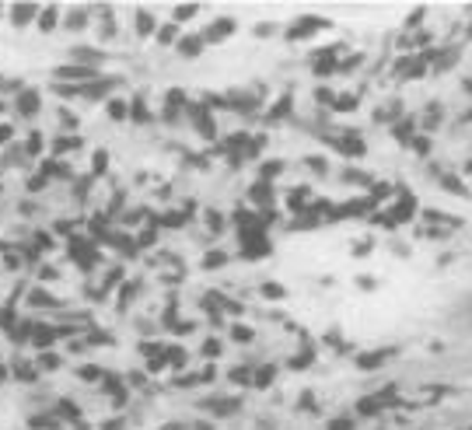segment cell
I'll list each match as a JSON object with an SVG mask.
<instances>
[{
	"instance_id": "5",
	"label": "cell",
	"mask_w": 472,
	"mask_h": 430,
	"mask_svg": "<svg viewBox=\"0 0 472 430\" xmlns=\"http://www.w3.org/2000/svg\"><path fill=\"white\" fill-rule=\"evenodd\" d=\"M7 137H11V126H0V144H4Z\"/></svg>"
},
{
	"instance_id": "2",
	"label": "cell",
	"mask_w": 472,
	"mask_h": 430,
	"mask_svg": "<svg viewBox=\"0 0 472 430\" xmlns=\"http://www.w3.org/2000/svg\"><path fill=\"white\" fill-rule=\"evenodd\" d=\"M35 14H39L35 7H14V11H11V18H14V25H25V21H32Z\"/></svg>"
},
{
	"instance_id": "1",
	"label": "cell",
	"mask_w": 472,
	"mask_h": 430,
	"mask_svg": "<svg viewBox=\"0 0 472 430\" xmlns=\"http://www.w3.org/2000/svg\"><path fill=\"white\" fill-rule=\"evenodd\" d=\"M35 109H39V95H35V91H21L18 95V112L21 116H35Z\"/></svg>"
},
{
	"instance_id": "3",
	"label": "cell",
	"mask_w": 472,
	"mask_h": 430,
	"mask_svg": "<svg viewBox=\"0 0 472 430\" xmlns=\"http://www.w3.org/2000/svg\"><path fill=\"white\" fill-rule=\"evenodd\" d=\"M25 151H28V154H39V151H42V137H39V133H32V137H28Z\"/></svg>"
},
{
	"instance_id": "6",
	"label": "cell",
	"mask_w": 472,
	"mask_h": 430,
	"mask_svg": "<svg viewBox=\"0 0 472 430\" xmlns=\"http://www.w3.org/2000/svg\"><path fill=\"white\" fill-rule=\"evenodd\" d=\"M0 112H4V105H0Z\"/></svg>"
},
{
	"instance_id": "4",
	"label": "cell",
	"mask_w": 472,
	"mask_h": 430,
	"mask_svg": "<svg viewBox=\"0 0 472 430\" xmlns=\"http://www.w3.org/2000/svg\"><path fill=\"white\" fill-rule=\"evenodd\" d=\"M49 25H56V11H46V14H42V32H49Z\"/></svg>"
}]
</instances>
